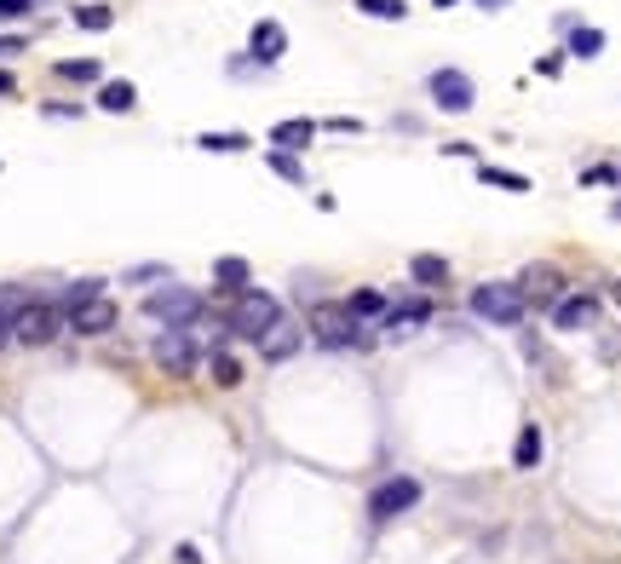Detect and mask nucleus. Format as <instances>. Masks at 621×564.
Here are the masks:
<instances>
[{
	"label": "nucleus",
	"instance_id": "f704fd0d",
	"mask_svg": "<svg viewBox=\"0 0 621 564\" xmlns=\"http://www.w3.org/2000/svg\"><path fill=\"white\" fill-rule=\"evenodd\" d=\"M535 70H541V75H558V70H564V52H547V58H541Z\"/></svg>",
	"mask_w": 621,
	"mask_h": 564
},
{
	"label": "nucleus",
	"instance_id": "412c9836",
	"mask_svg": "<svg viewBox=\"0 0 621 564\" xmlns=\"http://www.w3.org/2000/svg\"><path fill=\"white\" fill-rule=\"evenodd\" d=\"M202 363H207V375H213V386H225V392L230 386H242V363H236V352L219 346V352H207Z\"/></svg>",
	"mask_w": 621,
	"mask_h": 564
},
{
	"label": "nucleus",
	"instance_id": "f03ea898",
	"mask_svg": "<svg viewBox=\"0 0 621 564\" xmlns=\"http://www.w3.org/2000/svg\"><path fill=\"white\" fill-rule=\"evenodd\" d=\"M466 306H472V317L489 323V329H518V323L529 317V300H524L518 282H478Z\"/></svg>",
	"mask_w": 621,
	"mask_h": 564
},
{
	"label": "nucleus",
	"instance_id": "2f4dec72",
	"mask_svg": "<svg viewBox=\"0 0 621 564\" xmlns=\"http://www.w3.org/2000/svg\"><path fill=\"white\" fill-rule=\"evenodd\" d=\"M581 185H621V167H587Z\"/></svg>",
	"mask_w": 621,
	"mask_h": 564
},
{
	"label": "nucleus",
	"instance_id": "393cba45",
	"mask_svg": "<svg viewBox=\"0 0 621 564\" xmlns=\"http://www.w3.org/2000/svg\"><path fill=\"white\" fill-rule=\"evenodd\" d=\"M69 18H75V29H92V35H98V29L115 24V6H104V0H87V6H75Z\"/></svg>",
	"mask_w": 621,
	"mask_h": 564
},
{
	"label": "nucleus",
	"instance_id": "39448f33",
	"mask_svg": "<svg viewBox=\"0 0 621 564\" xmlns=\"http://www.w3.org/2000/svg\"><path fill=\"white\" fill-rule=\"evenodd\" d=\"M150 357H156L161 375H196V363H202V340H196V329H161L156 340H150Z\"/></svg>",
	"mask_w": 621,
	"mask_h": 564
},
{
	"label": "nucleus",
	"instance_id": "f257e3e1",
	"mask_svg": "<svg viewBox=\"0 0 621 564\" xmlns=\"http://www.w3.org/2000/svg\"><path fill=\"white\" fill-rule=\"evenodd\" d=\"M144 317L161 323V329H196V323L207 317V306H202V294H196V288H184V282H161V288L144 294Z\"/></svg>",
	"mask_w": 621,
	"mask_h": 564
},
{
	"label": "nucleus",
	"instance_id": "c756f323",
	"mask_svg": "<svg viewBox=\"0 0 621 564\" xmlns=\"http://www.w3.org/2000/svg\"><path fill=\"white\" fill-rule=\"evenodd\" d=\"M121 282H138V288H150V282H173V271L167 265H133Z\"/></svg>",
	"mask_w": 621,
	"mask_h": 564
},
{
	"label": "nucleus",
	"instance_id": "4be33fe9",
	"mask_svg": "<svg viewBox=\"0 0 621 564\" xmlns=\"http://www.w3.org/2000/svg\"><path fill=\"white\" fill-rule=\"evenodd\" d=\"M345 306H351V317H357V323H380L391 300H386V294H374V288H357V294H351Z\"/></svg>",
	"mask_w": 621,
	"mask_h": 564
},
{
	"label": "nucleus",
	"instance_id": "7c9ffc66",
	"mask_svg": "<svg viewBox=\"0 0 621 564\" xmlns=\"http://www.w3.org/2000/svg\"><path fill=\"white\" fill-rule=\"evenodd\" d=\"M35 6H46V0H0V24H18V18H29Z\"/></svg>",
	"mask_w": 621,
	"mask_h": 564
},
{
	"label": "nucleus",
	"instance_id": "e433bc0d",
	"mask_svg": "<svg viewBox=\"0 0 621 564\" xmlns=\"http://www.w3.org/2000/svg\"><path fill=\"white\" fill-rule=\"evenodd\" d=\"M6 93H18V81H12V70H0V98Z\"/></svg>",
	"mask_w": 621,
	"mask_h": 564
},
{
	"label": "nucleus",
	"instance_id": "9d476101",
	"mask_svg": "<svg viewBox=\"0 0 621 564\" xmlns=\"http://www.w3.org/2000/svg\"><path fill=\"white\" fill-rule=\"evenodd\" d=\"M64 323H69L75 334L98 340V334H110L115 323H121V311H115V300H110V294H98V300H87V306H75V311H69Z\"/></svg>",
	"mask_w": 621,
	"mask_h": 564
},
{
	"label": "nucleus",
	"instance_id": "c85d7f7f",
	"mask_svg": "<svg viewBox=\"0 0 621 564\" xmlns=\"http://www.w3.org/2000/svg\"><path fill=\"white\" fill-rule=\"evenodd\" d=\"M58 81H98V64L92 58H64L58 64Z\"/></svg>",
	"mask_w": 621,
	"mask_h": 564
},
{
	"label": "nucleus",
	"instance_id": "a211bd4d",
	"mask_svg": "<svg viewBox=\"0 0 621 564\" xmlns=\"http://www.w3.org/2000/svg\"><path fill=\"white\" fill-rule=\"evenodd\" d=\"M98 294H104V277H75V282H64V288L52 294V306L69 317L75 306H87V300H98Z\"/></svg>",
	"mask_w": 621,
	"mask_h": 564
},
{
	"label": "nucleus",
	"instance_id": "4468645a",
	"mask_svg": "<svg viewBox=\"0 0 621 564\" xmlns=\"http://www.w3.org/2000/svg\"><path fill=\"white\" fill-rule=\"evenodd\" d=\"M299 346H305V329L282 317V323H276V329L265 334V340H259V357H271V363H282V357H294Z\"/></svg>",
	"mask_w": 621,
	"mask_h": 564
},
{
	"label": "nucleus",
	"instance_id": "58836bf2",
	"mask_svg": "<svg viewBox=\"0 0 621 564\" xmlns=\"http://www.w3.org/2000/svg\"><path fill=\"white\" fill-rule=\"evenodd\" d=\"M610 219H621V196H616V202H610Z\"/></svg>",
	"mask_w": 621,
	"mask_h": 564
},
{
	"label": "nucleus",
	"instance_id": "473e14b6",
	"mask_svg": "<svg viewBox=\"0 0 621 564\" xmlns=\"http://www.w3.org/2000/svg\"><path fill=\"white\" fill-rule=\"evenodd\" d=\"M322 127H328V133H363V121L357 116H328Z\"/></svg>",
	"mask_w": 621,
	"mask_h": 564
},
{
	"label": "nucleus",
	"instance_id": "bb28decb",
	"mask_svg": "<svg viewBox=\"0 0 621 564\" xmlns=\"http://www.w3.org/2000/svg\"><path fill=\"white\" fill-rule=\"evenodd\" d=\"M265 162H271V173H276V179H288V185H305V162H299L294 150H271Z\"/></svg>",
	"mask_w": 621,
	"mask_h": 564
},
{
	"label": "nucleus",
	"instance_id": "a19ab883",
	"mask_svg": "<svg viewBox=\"0 0 621 564\" xmlns=\"http://www.w3.org/2000/svg\"><path fill=\"white\" fill-rule=\"evenodd\" d=\"M616 300H621V282H616Z\"/></svg>",
	"mask_w": 621,
	"mask_h": 564
},
{
	"label": "nucleus",
	"instance_id": "6ab92c4d",
	"mask_svg": "<svg viewBox=\"0 0 621 564\" xmlns=\"http://www.w3.org/2000/svg\"><path fill=\"white\" fill-rule=\"evenodd\" d=\"M409 282H420V288H443V282H449V259L443 254H414L409 259Z\"/></svg>",
	"mask_w": 621,
	"mask_h": 564
},
{
	"label": "nucleus",
	"instance_id": "72a5a7b5",
	"mask_svg": "<svg viewBox=\"0 0 621 564\" xmlns=\"http://www.w3.org/2000/svg\"><path fill=\"white\" fill-rule=\"evenodd\" d=\"M41 116H52V121H58V116H81V104H46V110H41Z\"/></svg>",
	"mask_w": 621,
	"mask_h": 564
},
{
	"label": "nucleus",
	"instance_id": "1a4fd4ad",
	"mask_svg": "<svg viewBox=\"0 0 621 564\" xmlns=\"http://www.w3.org/2000/svg\"><path fill=\"white\" fill-rule=\"evenodd\" d=\"M518 288H524V300L529 306H558V300H564V294H570V288H564V271H558V265H529L524 277H518Z\"/></svg>",
	"mask_w": 621,
	"mask_h": 564
},
{
	"label": "nucleus",
	"instance_id": "4c0bfd02",
	"mask_svg": "<svg viewBox=\"0 0 621 564\" xmlns=\"http://www.w3.org/2000/svg\"><path fill=\"white\" fill-rule=\"evenodd\" d=\"M483 12H501V6H512V0H478Z\"/></svg>",
	"mask_w": 621,
	"mask_h": 564
},
{
	"label": "nucleus",
	"instance_id": "f8f14e48",
	"mask_svg": "<svg viewBox=\"0 0 621 564\" xmlns=\"http://www.w3.org/2000/svg\"><path fill=\"white\" fill-rule=\"evenodd\" d=\"M282 52H288V29L276 24V18H259V24H253V35H248V58L259 64V70H271Z\"/></svg>",
	"mask_w": 621,
	"mask_h": 564
},
{
	"label": "nucleus",
	"instance_id": "aec40b11",
	"mask_svg": "<svg viewBox=\"0 0 621 564\" xmlns=\"http://www.w3.org/2000/svg\"><path fill=\"white\" fill-rule=\"evenodd\" d=\"M133 104H138L133 81H104V87H98V110H110V116H127Z\"/></svg>",
	"mask_w": 621,
	"mask_h": 564
},
{
	"label": "nucleus",
	"instance_id": "7ed1b4c3",
	"mask_svg": "<svg viewBox=\"0 0 621 564\" xmlns=\"http://www.w3.org/2000/svg\"><path fill=\"white\" fill-rule=\"evenodd\" d=\"M305 329H311V340L328 346V352H345V346H363V340H368V334H363L368 323H357L345 300H317L311 317H305Z\"/></svg>",
	"mask_w": 621,
	"mask_h": 564
},
{
	"label": "nucleus",
	"instance_id": "cd10ccee",
	"mask_svg": "<svg viewBox=\"0 0 621 564\" xmlns=\"http://www.w3.org/2000/svg\"><path fill=\"white\" fill-rule=\"evenodd\" d=\"M478 179H483V185H495V190H529L524 173H512V167H489V162H478Z\"/></svg>",
	"mask_w": 621,
	"mask_h": 564
},
{
	"label": "nucleus",
	"instance_id": "f3484780",
	"mask_svg": "<svg viewBox=\"0 0 621 564\" xmlns=\"http://www.w3.org/2000/svg\"><path fill=\"white\" fill-rule=\"evenodd\" d=\"M311 139H317V121H311V116H288V121H276V127H271V144H276V150H294V156Z\"/></svg>",
	"mask_w": 621,
	"mask_h": 564
},
{
	"label": "nucleus",
	"instance_id": "9b49d317",
	"mask_svg": "<svg viewBox=\"0 0 621 564\" xmlns=\"http://www.w3.org/2000/svg\"><path fill=\"white\" fill-rule=\"evenodd\" d=\"M593 323H598V294H564L552 306V329H564V334H581Z\"/></svg>",
	"mask_w": 621,
	"mask_h": 564
},
{
	"label": "nucleus",
	"instance_id": "ddd939ff",
	"mask_svg": "<svg viewBox=\"0 0 621 564\" xmlns=\"http://www.w3.org/2000/svg\"><path fill=\"white\" fill-rule=\"evenodd\" d=\"M409 323H432V300H397V306H386V317H380L374 329L409 334Z\"/></svg>",
	"mask_w": 621,
	"mask_h": 564
},
{
	"label": "nucleus",
	"instance_id": "a878e982",
	"mask_svg": "<svg viewBox=\"0 0 621 564\" xmlns=\"http://www.w3.org/2000/svg\"><path fill=\"white\" fill-rule=\"evenodd\" d=\"M207 150V156H242V150H248V133H202V139H196Z\"/></svg>",
	"mask_w": 621,
	"mask_h": 564
},
{
	"label": "nucleus",
	"instance_id": "5701e85b",
	"mask_svg": "<svg viewBox=\"0 0 621 564\" xmlns=\"http://www.w3.org/2000/svg\"><path fill=\"white\" fill-rule=\"evenodd\" d=\"M564 35H570V58H598V52H604V29H593V24H575V29H564Z\"/></svg>",
	"mask_w": 621,
	"mask_h": 564
},
{
	"label": "nucleus",
	"instance_id": "20e7f679",
	"mask_svg": "<svg viewBox=\"0 0 621 564\" xmlns=\"http://www.w3.org/2000/svg\"><path fill=\"white\" fill-rule=\"evenodd\" d=\"M225 323H230V334H242V340H253V346H259V340L282 323V300H276V294H265V288H242V294L230 300Z\"/></svg>",
	"mask_w": 621,
	"mask_h": 564
},
{
	"label": "nucleus",
	"instance_id": "ea45409f",
	"mask_svg": "<svg viewBox=\"0 0 621 564\" xmlns=\"http://www.w3.org/2000/svg\"><path fill=\"white\" fill-rule=\"evenodd\" d=\"M432 6H437V12H443V6H460V0H432Z\"/></svg>",
	"mask_w": 621,
	"mask_h": 564
},
{
	"label": "nucleus",
	"instance_id": "6e6552de",
	"mask_svg": "<svg viewBox=\"0 0 621 564\" xmlns=\"http://www.w3.org/2000/svg\"><path fill=\"white\" fill-rule=\"evenodd\" d=\"M426 93H432L437 110H449V116H466V110H472V98H478V87H472V75H466V70L443 64V70L426 75Z\"/></svg>",
	"mask_w": 621,
	"mask_h": 564
},
{
	"label": "nucleus",
	"instance_id": "0eeeda50",
	"mask_svg": "<svg viewBox=\"0 0 621 564\" xmlns=\"http://www.w3.org/2000/svg\"><path fill=\"white\" fill-rule=\"evenodd\" d=\"M64 329L69 323L52 300H29V306L18 311V323H12V340H18V346H52Z\"/></svg>",
	"mask_w": 621,
	"mask_h": 564
},
{
	"label": "nucleus",
	"instance_id": "b1692460",
	"mask_svg": "<svg viewBox=\"0 0 621 564\" xmlns=\"http://www.w3.org/2000/svg\"><path fill=\"white\" fill-rule=\"evenodd\" d=\"M351 6H357L363 18H374V24H403V18H409L403 0H351Z\"/></svg>",
	"mask_w": 621,
	"mask_h": 564
},
{
	"label": "nucleus",
	"instance_id": "423d86ee",
	"mask_svg": "<svg viewBox=\"0 0 621 564\" xmlns=\"http://www.w3.org/2000/svg\"><path fill=\"white\" fill-rule=\"evenodd\" d=\"M420 478H409V472H397V478H386V484H374L368 490V518L374 524H391V518H403V513H414L420 507Z\"/></svg>",
	"mask_w": 621,
	"mask_h": 564
},
{
	"label": "nucleus",
	"instance_id": "dca6fc26",
	"mask_svg": "<svg viewBox=\"0 0 621 564\" xmlns=\"http://www.w3.org/2000/svg\"><path fill=\"white\" fill-rule=\"evenodd\" d=\"M541 449H547L541 426L524 421V426H518V438H512V467H518V472H535V467H541Z\"/></svg>",
	"mask_w": 621,
	"mask_h": 564
},
{
	"label": "nucleus",
	"instance_id": "2eb2a0df",
	"mask_svg": "<svg viewBox=\"0 0 621 564\" xmlns=\"http://www.w3.org/2000/svg\"><path fill=\"white\" fill-rule=\"evenodd\" d=\"M213 282H219V294H230V300H236V294L253 282L248 259H242V254H219V259H213Z\"/></svg>",
	"mask_w": 621,
	"mask_h": 564
},
{
	"label": "nucleus",
	"instance_id": "c9c22d12",
	"mask_svg": "<svg viewBox=\"0 0 621 564\" xmlns=\"http://www.w3.org/2000/svg\"><path fill=\"white\" fill-rule=\"evenodd\" d=\"M23 52V35H0V58H18Z\"/></svg>",
	"mask_w": 621,
	"mask_h": 564
}]
</instances>
